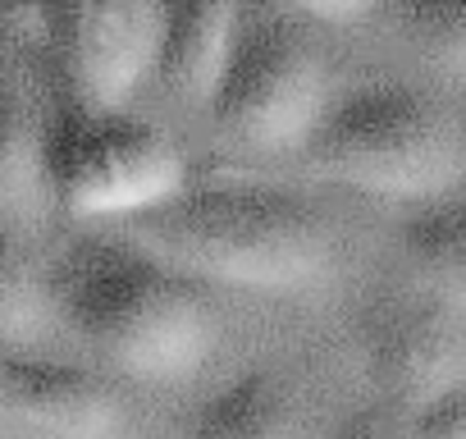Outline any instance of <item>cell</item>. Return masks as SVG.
I'll use <instances>...</instances> for the list:
<instances>
[{"mask_svg":"<svg viewBox=\"0 0 466 439\" xmlns=\"http://www.w3.org/2000/svg\"><path fill=\"white\" fill-rule=\"evenodd\" d=\"M46 280L60 316L142 380H183L215 352L210 302L133 239H74Z\"/></svg>","mask_w":466,"mask_h":439,"instance_id":"obj_2","label":"cell"},{"mask_svg":"<svg viewBox=\"0 0 466 439\" xmlns=\"http://www.w3.org/2000/svg\"><path fill=\"white\" fill-rule=\"evenodd\" d=\"M46 151L56 197L78 215L133 220L187 188L178 142L160 124L124 110L101 115L65 106L46 119Z\"/></svg>","mask_w":466,"mask_h":439,"instance_id":"obj_5","label":"cell"},{"mask_svg":"<svg viewBox=\"0 0 466 439\" xmlns=\"http://www.w3.org/2000/svg\"><path fill=\"white\" fill-rule=\"evenodd\" d=\"M133 243L178 266L243 289H302L334 261V234L311 197L219 179L174 192L169 201L128 220Z\"/></svg>","mask_w":466,"mask_h":439,"instance_id":"obj_1","label":"cell"},{"mask_svg":"<svg viewBox=\"0 0 466 439\" xmlns=\"http://www.w3.org/2000/svg\"><path fill=\"white\" fill-rule=\"evenodd\" d=\"M233 46H238V10L233 5H165V37L156 78L183 101L215 106Z\"/></svg>","mask_w":466,"mask_h":439,"instance_id":"obj_9","label":"cell"},{"mask_svg":"<svg viewBox=\"0 0 466 439\" xmlns=\"http://www.w3.org/2000/svg\"><path fill=\"white\" fill-rule=\"evenodd\" d=\"M307 24H352L366 15V5H302L298 10Z\"/></svg>","mask_w":466,"mask_h":439,"instance_id":"obj_16","label":"cell"},{"mask_svg":"<svg viewBox=\"0 0 466 439\" xmlns=\"http://www.w3.org/2000/svg\"><path fill=\"white\" fill-rule=\"evenodd\" d=\"M357 348L389 407L407 421L466 384V311L448 298L380 289L357 311Z\"/></svg>","mask_w":466,"mask_h":439,"instance_id":"obj_6","label":"cell"},{"mask_svg":"<svg viewBox=\"0 0 466 439\" xmlns=\"http://www.w3.org/2000/svg\"><path fill=\"white\" fill-rule=\"evenodd\" d=\"M192 439H316L302 393L270 366L243 371L201 398Z\"/></svg>","mask_w":466,"mask_h":439,"instance_id":"obj_10","label":"cell"},{"mask_svg":"<svg viewBox=\"0 0 466 439\" xmlns=\"http://www.w3.org/2000/svg\"><path fill=\"white\" fill-rule=\"evenodd\" d=\"M160 37L165 5H46L37 46L56 60L69 106L110 115L156 78Z\"/></svg>","mask_w":466,"mask_h":439,"instance_id":"obj_7","label":"cell"},{"mask_svg":"<svg viewBox=\"0 0 466 439\" xmlns=\"http://www.w3.org/2000/svg\"><path fill=\"white\" fill-rule=\"evenodd\" d=\"M5 434L10 439H119L124 398L87 366L42 352H5Z\"/></svg>","mask_w":466,"mask_h":439,"instance_id":"obj_8","label":"cell"},{"mask_svg":"<svg viewBox=\"0 0 466 439\" xmlns=\"http://www.w3.org/2000/svg\"><path fill=\"white\" fill-rule=\"evenodd\" d=\"M393 19L430 60L466 78V5H398Z\"/></svg>","mask_w":466,"mask_h":439,"instance_id":"obj_14","label":"cell"},{"mask_svg":"<svg viewBox=\"0 0 466 439\" xmlns=\"http://www.w3.org/2000/svg\"><path fill=\"white\" fill-rule=\"evenodd\" d=\"M5 151H0V201L10 215L42 210L46 197H56L51 183V151H46V119L33 110V101L10 83L5 87Z\"/></svg>","mask_w":466,"mask_h":439,"instance_id":"obj_11","label":"cell"},{"mask_svg":"<svg viewBox=\"0 0 466 439\" xmlns=\"http://www.w3.org/2000/svg\"><path fill=\"white\" fill-rule=\"evenodd\" d=\"M402 243L416 257V266L466 311V192L434 197L416 206L402 225Z\"/></svg>","mask_w":466,"mask_h":439,"instance_id":"obj_12","label":"cell"},{"mask_svg":"<svg viewBox=\"0 0 466 439\" xmlns=\"http://www.w3.org/2000/svg\"><path fill=\"white\" fill-rule=\"evenodd\" d=\"M51 316H60L51 280L37 275L33 266H24L19 252H10L5 257V275H0V325H5L10 352H28L24 343H33L46 330Z\"/></svg>","mask_w":466,"mask_h":439,"instance_id":"obj_13","label":"cell"},{"mask_svg":"<svg viewBox=\"0 0 466 439\" xmlns=\"http://www.w3.org/2000/svg\"><path fill=\"white\" fill-rule=\"evenodd\" d=\"M307 151L325 174L416 206L457 192L461 179L457 124L402 83H361L334 97Z\"/></svg>","mask_w":466,"mask_h":439,"instance_id":"obj_3","label":"cell"},{"mask_svg":"<svg viewBox=\"0 0 466 439\" xmlns=\"http://www.w3.org/2000/svg\"><path fill=\"white\" fill-rule=\"evenodd\" d=\"M334 97L325 56L298 10H238V46L215 97V124L252 151L311 147Z\"/></svg>","mask_w":466,"mask_h":439,"instance_id":"obj_4","label":"cell"},{"mask_svg":"<svg viewBox=\"0 0 466 439\" xmlns=\"http://www.w3.org/2000/svg\"><path fill=\"white\" fill-rule=\"evenodd\" d=\"M416 439H466V384L411 416Z\"/></svg>","mask_w":466,"mask_h":439,"instance_id":"obj_15","label":"cell"}]
</instances>
